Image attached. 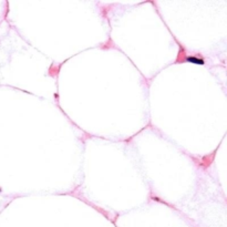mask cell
<instances>
[{"label":"cell","instance_id":"1","mask_svg":"<svg viewBox=\"0 0 227 227\" xmlns=\"http://www.w3.org/2000/svg\"><path fill=\"white\" fill-rule=\"evenodd\" d=\"M187 61L192 63H195V64H204V60L199 59V58H196V57H187Z\"/></svg>","mask_w":227,"mask_h":227}]
</instances>
